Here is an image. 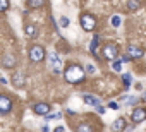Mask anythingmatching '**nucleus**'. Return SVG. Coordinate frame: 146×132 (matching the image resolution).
Returning a JSON list of instances; mask_svg holds the SVG:
<instances>
[{
  "label": "nucleus",
  "mask_w": 146,
  "mask_h": 132,
  "mask_svg": "<svg viewBox=\"0 0 146 132\" xmlns=\"http://www.w3.org/2000/svg\"><path fill=\"white\" fill-rule=\"evenodd\" d=\"M64 77L70 84H78V82H81L84 79V69L81 67V65H78V63H70L64 71Z\"/></svg>",
  "instance_id": "f257e3e1"
},
{
  "label": "nucleus",
  "mask_w": 146,
  "mask_h": 132,
  "mask_svg": "<svg viewBox=\"0 0 146 132\" xmlns=\"http://www.w3.org/2000/svg\"><path fill=\"white\" fill-rule=\"evenodd\" d=\"M96 26V19L91 14H81V28L84 31H93Z\"/></svg>",
  "instance_id": "f03ea898"
},
{
  "label": "nucleus",
  "mask_w": 146,
  "mask_h": 132,
  "mask_svg": "<svg viewBox=\"0 0 146 132\" xmlns=\"http://www.w3.org/2000/svg\"><path fill=\"white\" fill-rule=\"evenodd\" d=\"M43 58H45V48L40 46V45L31 46V50H29V60L31 62H41Z\"/></svg>",
  "instance_id": "7ed1b4c3"
},
{
  "label": "nucleus",
  "mask_w": 146,
  "mask_h": 132,
  "mask_svg": "<svg viewBox=\"0 0 146 132\" xmlns=\"http://www.w3.org/2000/svg\"><path fill=\"white\" fill-rule=\"evenodd\" d=\"M117 55H119V48H117V45H107L105 48H103V57L107 58V60H115L117 58Z\"/></svg>",
  "instance_id": "20e7f679"
},
{
  "label": "nucleus",
  "mask_w": 146,
  "mask_h": 132,
  "mask_svg": "<svg viewBox=\"0 0 146 132\" xmlns=\"http://www.w3.org/2000/svg\"><path fill=\"white\" fill-rule=\"evenodd\" d=\"M12 108V101L9 96L5 94H0V113H9Z\"/></svg>",
  "instance_id": "39448f33"
},
{
  "label": "nucleus",
  "mask_w": 146,
  "mask_h": 132,
  "mask_svg": "<svg viewBox=\"0 0 146 132\" xmlns=\"http://www.w3.org/2000/svg\"><path fill=\"white\" fill-rule=\"evenodd\" d=\"M33 110H35L36 115H48L50 113V105L48 103H36L33 106Z\"/></svg>",
  "instance_id": "423d86ee"
},
{
  "label": "nucleus",
  "mask_w": 146,
  "mask_h": 132,
  "mask_svg": "<svg viewBox=\"0 0 146 132\" xmlns=\"http://www.w3.org/2000/svg\"><path fill=\"white\" fill-rule=\"evenodd\" d=\"M146 118V110L144 108H136L134 112H132V122L134 123H139V122H143Z\"/></svg>",
  "instance_id": "0eeeda50"
},
{
  "label": "nucleus",
  "mask_w": 146,
  "mask_h": 132,
  "mask_svg": "<svg viewBox=\"0 0 146 132\" xmlns=\"http://www.w3.org/2000/svg\"><path fill=\"white\" fill-rule=\"evenodd\" d=\"M50 65H52V69L55 71V74L60 72V57H58L55 51L50 53Z\"/></svg>",
  "instance_id": "6e6552de"
},
{
  "label": "nucleus",
  "mask_w": 146,
  "mask_h": 132,
  "mask_svg": "<svg viewBox=\"0 0 146 132\" xmlns=\"http://www.w3.org/2000/svg\"><path fill=\"white\" fill-rule=\"evenodd\" d=\"M12 84H14L16 88H23V86L26 84V76H24L23 72L14 74V76H12Z\"/></svg>",
  "instance_id": "1a4fd4ad"
},
{
  "label": "nucleus",
  "mask_w": 146,
  "mask_h": 132,
  "mask_svg": "<svg viewBox=\"0 0 146 132\" xmlns=\"http://www.w3.org/2000/svg\"><path fill=\"white\" fill-rule=\"evenodd\" d=\"M2 65L5 69H12L14 65H16V58L12 57V55H4V58H2Z\"/></svg>",
  "instance_id": "9d476101"
},
{
  "label": "nucleus",
  "mask_w": 146,
  "mask_h": 132,
  "mask_svg": "<svg viewBox=\"0 0 146 132\" xmlns=\"http://www.w3.org/2000/svg\"><path fill=\"white\" fill-rule=\"evenodd\" d=\"M127 55H129L131 58H141V57H143V50L137 48V46H129V48H127Z\"/></svg>",
  "instance_id": "9b49d317"
},
{
  "label": "nucleus",
  "mask_w": 146,
  "mask_h": 132,
  "mask_svg": "<svg viewBox=\"0 0 146 132\" xmlns=\"http://www.w3.org/2000/svg\"><path fill=\"white\" fill-rule=\"evenodd\" d=\"M125 125H127V123H125V120L120 117V118H117V120L112 123V129H113L115 132H122V130L125 129Z\"/></svg>",
  "instance_id": "f8f14e48"
},
{
  "label": "nucleus",
  "mask_w": 146,
  "mask_h": 132,
  "mask_svg": "<svg viewBox=\"0 0 146 132\" xmlns=\"http://www.w3.org/2000/svg\"><path fill=\"white\" fill-rule=\"evenodd\" d=\"M83 101L86 105H91V106H98L100 105V100L95 98V96H91V94H83Z\"/></svg>",
  "instance_id": "ddd939ff"
},
{
  "label": "nucleus",
  "mask_w": 146,
  "mask_h": 132,
  "mask_svg": "<svg viewBox=\"0 0 146 132\" xmlns=\"http://www.w3.org/2000/svg\"><path fill=\"white\" fill-rule=\"evenodd\" d=\"M45 4V0H26V5L29 9H40Z\"/></svg>",
  "instance_id": "4468645a"
},
{
  "label": "nucleus",
  "mask_w": 146,
  "mask_h": 132,
  "mask_svg": "<svg viewBox=\"0 0 146 132\" xmlns=\"http://www.w3.org/2000/svg\"><path fill=\"white\" fill-rule=\"evenodd\" d=\"M24 31H26V34H28L29 38H36V36H38V33H36V28H35L33 24H28V26L24 28Z\"/></svg>",
  "instance_id": "2eb2a0df"
},
{
  "label": "nucleus",
  "mask_w": 146,
  "mask_h": 132,
  "mask_svg": "<svg viewBox=\"0 0 146 132\" xmlns=\"http://www.w3.org/2000/svg\"><path fill=\"white\" fill-rule=\"evenodd\" d=\"M98 41H100V36H98V34H95V36H93V40H91V45H90V51H91L93 55H96V46H98Z\"/></svg>",
  "instance_id": "dca6fc26"
},
{
  "label": "nucleus",
  "mask_w": 146,
  "mask_h": 132,
  "mask_svg": "<svg viewBox=\"0 0 146 132\" xmlns=\"http://www.w3.org/2000/svg\"><path fill=\"white\" fill-rule=\"evenodd\" d=\"M139 5H141L139 0H129V2H127V9H129V11H137Z\"/></svg>",
  "instance_id": "f3484780"
},
{
  "label": "nucleus",
  "mask_w": 146,
  "mask_h": 132,
  "mask_svg": "<svg viewBox=\"0 0 146 132\" xmlns=\"http://www.w3.org/2000/svg\"><path fill=\"white\" fill-rule=\"evenodd\" d=\"M112 69H113L115 72H120V71H122V62H120V60H115V62L112 63Z\"/></svg>",
  "instance_id": "a211bd4d"
},
{
  "label": "nucleus",
  "mask_w": 146,
  "mask_h": 132,
  "mask_svg": "<svg viewBox=\"0 0 146 132\" xmlns=\"http://www.w3.org/2000/svg\"><path fill=\"white\" fill-rule=\"evenodd\" d=\"M9 9V0H0V12H5Z\"/></svg>",
  "instance_id": "6ab92c4d"
},
{
  "label": "nucleus",
  "mask_w": 146,
  "mask_h": 132,
  "mask_svg": "<svg viewBox=\"0 0 146 132\" xmlns=\"http://www.w3.org/2000/svg\"><path fill=\"white\" fill-rule=\"evenodd\" d=\"M110 21H112V26H113V28H119V26H120V21H122V19H120V16H113V17H112Z\"/></svg>",
  "instance_id": "aec40b11"
},
{
  "label": "nucleus",
  "mask_w": 146,
  "mask_h": 132,
  "mask_svg": "<svg viewBox=\"0 0 146 132\" xmlns=\"http://www.w3.org/2000/svg\"><path fill=\"white\" fill-rule=\"evenodd\" d=\"M122 101H125V105H134L136 98L134 96H122Z\"/></svg>",
  "instance_id": "412c9836"
},
{
  "label": "nucleus",
  "mask_w": 146,
  "mask_h": 132,
  "mask_svg": "<svg viewBox=\"0 0 146 132\" xmlns=\"http://www.w3.org/2000/svg\"><path fill=\"white\" fill-rule=\"evenodd\" d=\"M78 132H93V130H91V127H90V125H86V123H81V125L78 127Z\"/></svg>",
  "instance_id": "4be33fe9"
},
{
  "label": "nucleus",
  "mask_w": 146,
  "mask_h": 132,
  "mask_svg": "<svg viewBox=\"0 0 146 132\" xmlns=\"http://www.w3.org/2000/svg\"><path fill=\"white\" fill-rule=\"evenodd\" d=\"M69 24H70V21H69V17H60V26L62 28H69Z\"/></svg>",
  "instance_id": "5701e85b"
},
{
  "label": "nucleus",
  "mask_w": 146,
  "mask_h": 132,
  "mask_svg": "<svg viewBox=\"0 0 146 132\" xmlns=\"http://www.w3.org/2000/svg\"><path fill=\"white\" fill-rule=\"evenodd\" d=\"M122 81H124V86L129 88V84H131V74H124L122 76Z\"/></svg>",
  "instance_id": "b1692460"
},
{
  "label": "nucleus",
  "mask_w": 146,
  "mask_h": 132,
  "mask_svg": "<svg viewBox=\"0 0 146 132\" xmlns=\"http://www.w3.org/2000/svg\"><path fill=\"white\" fill-rule=\"evenodd\" d=\"M46 118H50V120L57 118V120H58V118H62V113H60V112H57V113H48V115H46Z\"/></svg>",
  "instance_id": "393cba45"
},
{
  "label": "nucleus",
  "mask_w": 146,
  "mask_h": 132,
  "mask_svg": "<svg viewBox=\"0 0 146 132\" xmlns=\"http://www.w3.org/2000/svg\"><path fill=\"white\" fill-rule=\"evenodd\" d=\"M108 106H110V108H113V110H119V105H117L115 101H110V103H108Z\"/></svg>",
  "instance_id": "a878e982"
},
{
  "label": "nucleus",
  "mask_w": 146,
  "mask_h": 132,
  "mask_svg": "<svg viewBox=\"0 0 146 132\" xmlns=\"http://www.w3.org/2000/svg\"><path fill=\"white\" fill-rule=\"evenodd\" d=\"M86 72L93 74V72H95V67H93V65H86Z\"/></svg>",
  "instance_id": "bb28decb"
},
{
  "label": "nucleus",
  "mask_w": 146,
  "mask_h": 132,
  "mask_svg": "<svg viewBox=\"0 0 146 132\" xmlns=\"http://www.w3.org/2000/svg\"><path fill=\"white\" fill-rule=\"evenodd\" d=\"M119 60H120V62H129V60H132V58H131L129 55H124V57H122V58H119Z\"/></svg>",
  "instance_id": "cd10ccee"
},
{
  "label": "nucleus",
  "mask_w": 146,
  "mask_h": 132,
  "mask_svg": "<svg viewBox=\"0 0 146 132\" xmlns=\"http://www.w3.org/2000/svg\"><path fill=\"white\" fill-rule=\"evenodd\" d=\"M96 110H98V113H103V112H105V108H103V106H100V105L96 106Z\"/></svg>",
  "instance_id": "c85d7f7f"
},
{
  "label": "nucleus",
  "mask_w": 146,
  "mask_h": 132,
  "mask_svg": "<svg viewBox=\"0 0 146 132\" xmlns=\"http://www.w3.org/2000/svg\"><path fill=\"white\" fill-rule=\"evenodd\" d=\"M64 130H65L64 127H57V129H53V132H64Z\"/></svg>",
  "instance_id": "c756f323"
},
{
  "label": "nucleus",
  "mask_w": 146,
  "mask_h": 132,
  "mask_svg": "<svg viewBox=\"0 0 146 132\" xmlns=\"http://www.w3.org/2000/svg\"><path fill=\"white\" fill-rule=\"evenodd\" d=\"M41 132H50V129H48L46 125H43V127H41Z\"/></svg>",
  "instance_id": "7c9ffc66"
},
{
  "label": "nucleus",
  "mask_w": 146,
  "mask_h": 132,
  "mask_svg": "<svg viewBox=\"0 0 146 132\" xmlns=\"http://www.w3.org/2000/svg\"><path fill=\"white\" fill-rule=\"evenodd\" d=\"M144 100H146V93H144Z\"/></svg>",
  "instance_id": "2f4dec72"
}]
</instances>
